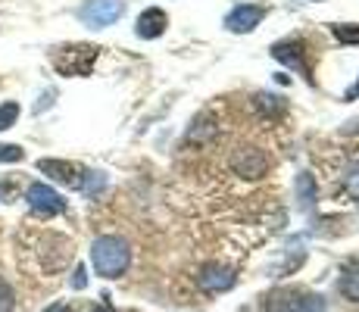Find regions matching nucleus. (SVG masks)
Wrapping results in <instances>:
<instances>
[{"mask_svg": "<svg viewBox=\"0 0 359 312\" xmlns=\"http://www.w3.org/2000/svg\"><path fill=\"white\" fill-rule=\"evenodd\" d=\"M103 184H107V175H103V172H88V178L81 182V191H85L88 197H97L103 191Z\"/></svg>", "mask_w": 359, "mask_h": 312, "instance_id": "nucleus-14", "label": "nucleus"}, {"mask_svg": "<svg viewBox=\"0 0 359 312\" xmlns=\"http://www.w3.org/2000/svg\"><path fill=\"white\" fill-rule=\"evenodd\" d=\"M234 284V269L225 266H206L200 272V287L203 290H229Z\"/></svg>", "mask_w": 359, "mask_h": 312, "instance_id": "nucleus-11", "label": "nucleus"}, {"mask_svg": "<svg viewBox=\"0 0 359 312\" xmlns=\"http://www.w3.org/2000/svg\"><path fill=\"white\" fill-rule=\"evenodd\" d=\"M25 200H29V210L34 212V216L47 219V216H57V212L66 210V200L60 197L57 191H53L50 184H32L29 194H25Z\"/></svg>", "mask_w": 359, "mask_h": 312, "instance_id": "nucleus-5", "label": "nucleus"}, {"mask_svg": "<svg viewBox=\"0 0 359 312\" xmlns=\"http://www.w3.org/2000/svg\"><path fill=\"white\" fill-rule=\"evenodd\" d=\"M19 119V103H0V131H6L10 125H16Z\"/></svg>", "mask_w": 359, "mask_h": 312, "instance_id": "nucleus-16", "label": "nucleus"}, {"mask_svg": "<svg viewBox=\"0 0 359 312\" xmlns=\"http://www.w3.org/2000/svg\"><path fill=\"white\" fill-rule=\"evenodd\" d=\"M266 312H325L319 294H306V290H275L262 303Z\"/></svg>", "mask_w": 359, "mask_h": 312, "instance_id": "nucleus-3", "label": "nucleus"}, {"mask_svg": "<svg viewBox=\"0 0 359 312\" xmlns=\"http://www.w3.org/2000/svg\"><path fill=\"white\" fill-rule=\"evenodd\" d=\"M350 97H359V85H356V88H353V94H350Z\"/></svg>", "mask_w": 359, "mask_h": 312, "instance_id": "nucleus-23", "label": "nucleus"}, {"mask_svg": "<svg viewBox=\"0 0 359 312\" xmlns=\"http://www.w3.org/2000/svg\"><path fill=\"white\" fill-rule=\"evenodd\" d=\"M344 184H347V191L353 194V197H359V163L350 165V172H347V178H344Z\"/></svg>", "mask_w": 359, "mask_h": 312, "instance_id": "nucleus-19", "label": "nucleus"}, {"mask_svg": "<svg viewBox=\"0 0 359 312\" xmlns=\"http://www.w3.org/2000/svg\"><path fill=\"white\" fill-rule=\"evenodd\" d=\"M44 312H69V306H63V303H53V306H47Z\"/></svg>", "mask_w": 359, "mask_h": 312, "instance_id": "nucleus-21", "label": "nucleus"}, {"mask_svg": "<svg viewBox=\"0 0 359 312\" xmlns=\"http://www.w3.org/2000/svg\"><path fill=\"white\" fill-rule=\"evenodd\" d=\"M126 13V0H88L79 10V19L91 29H107Z\"/></svg>", "mask_w": 359, "mask_h": 312, "instance_id": "nucleus-4", "label": "nucleus"}, {"mask_svg": "<svg viewBox=\"0 0 359 312\" xmlns=\"http://www.w3.org/2000/svg\"><path fill=\"white\" fill-rule=\"evenodd\" d=\"M91 262L100 278H119V275H126V269L131 262V250L116 234H103V238H97L91 244Z\"/></svg>", "mask_w": 359, "mask_h": 312, "instance_id": "nucleus-1", "label": "nucleus"}, {"mask_svg": "<svg viewBox=\"0 0 359 312\" xmlns=\"http://www.w3.org/2000/svg\"><path fill=\"white\" fill-rule=\"evenodd\" d=\"M94 312H113V309H109V306H97V309H94Z\"/></svg>", "mask_w": 359, "mask_h": 312, "instance_id": "nucleus-22", "label": "nucleus"}, {"mask_svg": "<svg viewBox=\"0 0 359 312\" xmlns=\"http://www.w3.org/2000/svg\"><path fill=\"white\" fill-rule=\"evenodd\" d=\"M331 34L341 44H359V25H331Z\"/></svg>", "mask_w": 359, "mask_h": 312, "instance_id": "nucleus-15", "label": "nucleus"}, {"mask_svg": "<svg viewBox=\"0 0 359 312\" xmlns=\"http://www.w3.org/2000/svg\"><path fill=\"white\" fill-rule=\"evenodd\" d=\"M165 25H169V16H165L163 10H156V6H150V10H144L141 16H137L135 32H137V38L154 41V38H160V34L165 32Z\"/></svg>", "mask_w": 359, "mask_h": 312, "instance_id": "nucleus-9", "label": "nucleus"}, {"mask_svg": "<svg viewBox=\"0 0 359 312\" xmlns=\"http://www.w3.org/2000/svg\"><path fill=\"white\" fill-rule=\"evenodd\" d=\"M88 284V272H85V266H79L75 269V278H72V287H85Z\"/></svg>", "mask_w": 359, "mask_h": 312, "instance_id": "nucleus-20", "label": "nucleus"}, {"mask_svg": "<svg viewBox=\"0 0 359 312\" xmlns=\"http://www.w3.org/2000/svg\"><path fill=\"white\" fill-rule=\"evenodd\" d=\"M25 156V150L19 144H0V163H19Z\"/></svg>", "mask_w": 359, "mask_h": 312, "instance_id": "nucleus-17", "label": "nucleus"}, {"mask_svg": "<svg viewBox=\"0 0 359 312\" xmlns=\"http://www.w3.org/2000/svg\"><path fill=\"white\" fill-rule=\"evenodd\" d=\"M53 66H57L60 75H69V79H79V75H88L97 60V47L94 44H69L53 50Z\"/></svg>", "mask_w": 359, "mask_h": 312, "instance_id": "nucleus-2", "label": "nucleus"}, {"mask_svg": "<svg viewBox=\"0 0 359 312\" xmlns=\"http://www.w3.org/2000/svg\"><path fill=\"white\" fill-rule=\"evenodd\" d=\"M272 57L278 62H285V66L297 69V72H303L309 81H313V75H309V66H306V47L300 44V41H281V44L272 47Z\"/></svg>", "mask_w": 359, "mask_h": 312, "instance_id": "nucleus-7", "label": "nucleus"}, {"mask_svg": "<svg viewBox=\"0 0 359 312\" xmlns=\"http://www.w3.org/2000/svg\"><path fill=\"white\" fill-rule=\"evenodd\" d=\"M38 169L44 172V175H50V178H57V182L69 184V187H81L79 169H75L72 163H63V159H41Z\"/></svg>", "mask_w": 359, "mask_h": 312, "instance_id": "nucleus-10", "label": "nucleus"}, {"mask_svg": "<svg viewBox=\"0 0 359 312\" xmlns=\"http://www.w3.org/2000/svg\"><path fill=\"white\" fill-rule=\"evenodd\" d=\"M234 169L241 172L244 178H259L262 172L269 169V156L262 150H253V147H244L234 154Z\"/></svg>", "mask_w": 359, "mask_h": 312, "instance_id": "nucleus-8", "label": "nucleus"}, {"mask_svg": "<svg viewBox=\"0 0 359 312\" xmlns=\"http://www.w3.org/2000/svg\"><path fill=\"white\" fill-rule=\"evenodd\" d=\"M341 294L347 297V300L359 303V266H350L347 272H344V278H341Z\"/></svg>", "mask_w": 359, "mask_h": 312, "instance_id": "nucleus-12", "label": "nucleus"}, {"mask_svg": "<svg viewBox=\"0 0 359 312\" xmlns=\"http://www.w3.org/2000/svg\"><path fill=\"white\" fill-rule=\"evenodd\" d=\"M297 194H300V206L303 210H309L313 206V200H316V184H313V178L303 172V175H297Z\"/></svg>", "mask_w": 359, "mask_h": 312, "instance_id": "nucleus-13", "label": "nucleus"}, {"mask_svg": "<svg viewBox=\"0 0 359 312\" xmlns=\"http://www.w3.org/2000/svg\"><path fill=\"white\" fill-rule=\"evenodd\" d=\"M16 306V294H13V287L0 278V312H13Z\"/></svg>", "mask_w": 359, "mask_h": 312, "instance_id": "nucleus-18", "label": "nucleus"}, {"mask_svg": "<svg viewBox=\"0 0 359 312\" xmlns=\"http://www.w3.org/2000/svg\"><path fill=\"white\" fill-rule=\"evenodd\" d=\"M262 22V6H253V4H241L225 16V29L234 32V34H247L253 32L257 25Z\"/></svg>", "mask_w": 359, "mask_h": 312, "instance_id": "nucleus-6", "label": "nucleus"}]
</instances>
